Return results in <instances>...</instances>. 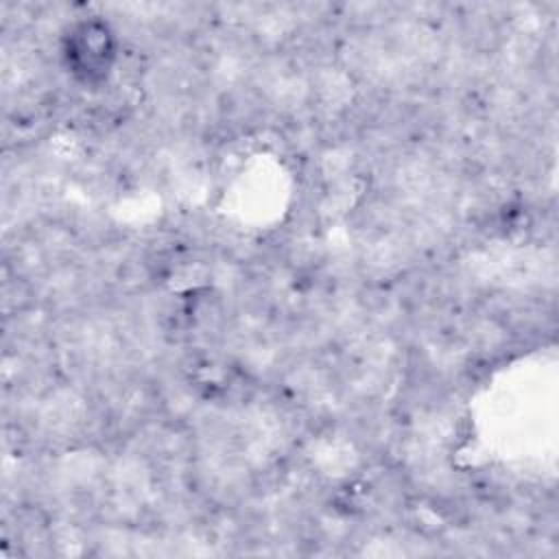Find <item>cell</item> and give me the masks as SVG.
I'll use <instances>...</instances> for the list:
<instances>
[{"label": "cell", "instance_id": "obj_1", "mask_svg": "<svg viewBox=\"0 0 559 559\" xmlns=\"http://www.w3.org/2000/svg\"><path fill=\"white\" fill-rule=\"evenodd\" d=\"M61 70L81 90L107 87L120 63V37L109 20L74 17L57 33Z\"/></svg>", "mask_w": 559, "mask_h": 559}]
</instances>
